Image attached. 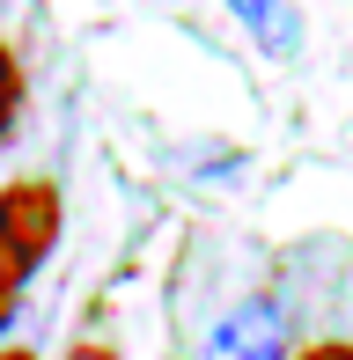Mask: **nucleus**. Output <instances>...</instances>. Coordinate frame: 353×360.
Segmentation results:
<instances>
[{
	"label": "nucleus",
	"mask_w": 353,
	"mask_h": 360,
	"mask_svg": "<svg viewBox=\"0 0 353 360\" xmlns=\"http://www.w3.org/2000/svg\"><path fill=\"white\" fill-rule=\"evenodd\" d=\"M59 243V191L44 176H23V184L0 191V331L23 309L30 272L44 265V250Z\"/></svg>",
	"instance_id": "obj_1"
},
{
	"label": "nucleus",
	"mask_w": 353,
	"mask_h": 360,
	"mask_svg": "<svg viewBox=\"0 0 353 360\" xmlns=\"http://www.w3.org/2000/svg\"><path fill=\"white\" fill-rule=\"evenodd\" d=\"M206 360H287V316L280 302H236L206 338Z\"/></svg>",
	"instance_id": "obj_2"
},
{
	"label": "nucleus",
	"mask_w": 353,
	"mask_h": 360,
	"mask_svg": "<svg viewBox=\"0 0 353 360\" xmlns=\"http://www.w3.org/2000/svg\"><path fill=\"white\" fill-rule=\"evenodd\" d=\"M229 8H236V22H243L272 59H287V52L302 44V15H295V0H229Z\"/></svg>",
	"instance_id": "obj_3"
},
{
	"label": "nucleus",
	"mask_w": 353,
	"mask_h": 360,
	"mask_svg": "<svg viewBox=\"0 0 353 360\" xmlns=\"http://www.w3.org/2000/svg\"><path fill=\"white\" fill-rule=\"evenodd\" d=\"M15 110H23V67H15V52L0 44V133L15 125Z\"/></svg>",
	"instance_id": "obj_4"
},
{
	"label": "nucleus",
	"mask_w": 353,
	"mask_h": 360,
	"mask_svg": "<svg viewBox=\"0 0 353 360\" xmlns=\"http://www.w3.org/2000/svg\"><path fill=\"white\" fill-rule=\"evenodd\" d=\"M302 360H353V346H309Z\"/></svg>",
	"instance_id": "obj_5"
},
{
	"label": "nucleus",
	"mask_w": 353,
	"mask_h": 360,
	"mask_svg": "<svg viewBox=\"0 0 353 360\" xmlns=\"http://www.w3.org/2000/svg\"><path fill=\"white\" fill-rule=\"evenodd\" d=\"M67 360H118V353H110V346H74Z\"/></svg>",
	"instance_id": "obj_6"
},
{
	"label": "nucleus",
	"mask_w": 353,
	"mask_h": 360,
	"mask_svg": "<svg viewBox=\"0 0 353 360\" xmlns=\"http://www.w3.org/2000/svg\"><path fill=\"white\" fill-rule=\"evenodd\" d=\"M0 360H37V353H0Z\"/></svg>",
	"instance_id": "obj_7"
}]
</instances>
